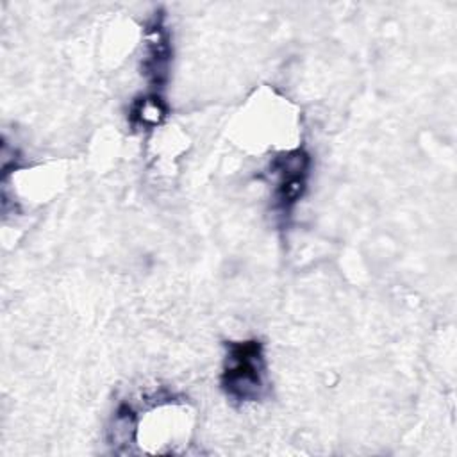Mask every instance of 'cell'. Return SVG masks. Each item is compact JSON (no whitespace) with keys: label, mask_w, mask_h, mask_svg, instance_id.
<instances>
[{"label":"cell","mask_w":457,"mask_h":457,"mask_svg":"<svg viewBox=\"0 0 457 457\" xmlns=\"http://www.w3.org/2000/svg\"><path fill=\"white\" fill-rule=\"evenodd\" d=\"M168 116V105L161 93L148 91L146 95H139L134 98L129 109V123L134 129L150 130L159 127Z\"/></svg>","instance_id":"4"},{"label":"cell","mask_w":457,"mask_h":457,"mask_svg":"<svg viewBox=\"0 0 457 457\" xmlns=\"http://www.w3.org/2000/svg\"><path fill=\"white\" fill-rule=\"evenodd\" d=\"M220 384L234 403H255L268 396L270 380L264 346L259 339L225 343Z\"/></svg>","instance_id":"1"},{"label":"cell","mask_w":457,"mask_h":457,"mask_svg":"<svg viewBox=\"0 0 457 457\" xmlns=\"http://www.w3.org/2000/svg\"><path fill=\"white\" fill-rule=\"evenodd\" d=\"M171 37L164 23V12L159 9L146 21L143 32V57L141 73L146 77L152 91L162 87L168 80L171 64ZM159 93V91H157Z\"/></svg>","instance_id":"3"},{"label":"cell","mask_w":457,"mask_h":457,"mask_svg":"<svg viewBox=\"0 0 457 457\" xmlns=\"http://www.w3.org/2000/svg\"><path fill=\"white\" fill-rule=\"evenodd\" d=\"M311 155L305 148H293L277 154L268 164V175L273 186L271 200L278 216L287 218L307 189L311 175Z\"/></svg>","instance_id":"2"}]
</instances>
